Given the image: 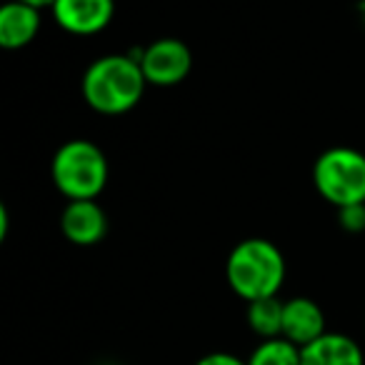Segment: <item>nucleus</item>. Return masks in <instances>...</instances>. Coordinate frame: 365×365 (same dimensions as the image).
Masks as SVG:
<instances>
[{
    "instance_id": "obj_6",
    "label": "nucleus",
    "mask_w": 365,
    "mask_h": 365,
    "mask_svg": "<svg viewBox=\"0 0 365 365\" xmlns=\"http://www.w3.org/2000/svg\"><path fill=\"white\" fill-rule=\"evenodd\" d=\"M51 11L63 31L73 36H96L103 28H108L115 13V3L113 0H56Z\"/></svg>"
},
{
    "instance_id": "obj_14",
    "label": "nucleus",
    "mask_w": 365,
    "mask_h": 365,
    "mask_svg": "<svg viewBox=\"0 0 365 365\" xmlns=\"http://www.w3.org/2000/svg\"><path fill=\"white\" fill-rule=\"evenodd\" d=\"M195 365H248V360H240L233 353H208Z\"/></svg>"
},
{
    "instance_id": "obj_9",
    "label": "nucleus",
    "mask_w": 365,
    "mask_h": 365,
    "mask_svg": "<svg viewBox=\"0 0 365 365\" xmlns=\"http://www.w3.org/2000/svg\"><path fill=\"white\" fill-rule=\"evenodd\" d=\"M41 31V8L13 0L0 8V46L6 51H21Z\"/></svg>"
},
{
    "instance_id": "obj_7",
    "label": "nucleus",
    "mask_w": 365,
    "mask_h": 365,
    "mask_svg": "<svg viewBox=\"0 0 365 365\" xmlns=\"http://www.w3.org/2000/svg\"><path fill=\"white\" fill-rule=\"evenodd\" d=\"M61 228L71 243L76 245H96L108 233V215L96 198L91 200H71L63 208Z\"/></svg>"
},
{
    "instance_id": "obj_16",
    "label": "nucleus",
    "mask_w": 365,
    "mask_h": 365,
    "mask_svg": "<svg viewBox=\"0 0 365 365\" xmlns=\"http://www.w3.org/2000/svg\"><path fill=\"white\" fill-rule=\"evenodd\" d=\"M23 3H28V6H36V8H53V3H56V0H23Z\"/></svg>"
},
{
    "instance_id": "obj_13",
    "label": "nucleus",
    "mask_w": 365,
    "mask_h": 365,
    "mask_svg": "<svg viewBox=\"0 0 365 365\" xmlns=\"http://www.w3.org/2000/svg\"><path fill=\"white\" fill-rule=\"evenodd\" d=\"M338 223L348 233H363L365 230V203L343 205L338 208Z\"/></svg>"
},
{
    "instance_id": "obj_2",
    "label": "nucleus",
    "mask_w": 365,
    "mask_h": 365,
    "mask_svg": "<svg viewBox=\"0 0 365 365\" xmlns=\"http://www.w3.org/2000/svg\"><path fill=\"white\" fill-rule=\"evenodd\" d=\"M225 275L235 295L253 303V300L278 295L285 280V258L278 245L270 240L248 238L230 250Z\"/></svg>"
},
{
    "instance_id": "obj_11",
    "label": "nucleus",
    "mask_w": 365,
    "mask_h": 365,
    "mask_svg": "<svg viewBox=\"0 0 365 365\" xmlns=\"http://www.w3.org/2000/svg\"><path fill=\"white\" fill-rule=\"evenodd\" d=\"M283 308H285V303L278 300V295L253 300V303L248 305L250 330H253L255 335H260L263 340L280 338V335H283Z\"/></svg>"
},
{
    "instance_id": "obj_12",
    "label": "nucleus",
    "mask_w": 365,
    "mask_h": 365,
    "mask_svg": "<svg viewBox=\"0 0 365 365\" xmlns=\"http://www.w3.org/2000/svg\"><path fill=\"white\" fill-rule=\"evenodd\" d=\"M248 365H300V345L288 338H268L253 350Z\"/></svg>"
},
{
    "instance_id": "obj_5",
    "label": "nucleus",
    "mask_w": 365,
    "mask_h": 365,
    "mask_svg": "<svg viewBox=\"0 0 365 365\" xmlns=\"http://www.w3.org/2000/svg\"><path fill=\"white\" fill-rule=\"evenodd\" d=\"M133 58L140 63L145 81L160 88L178 86L180 81H185V76L193 68L190 48L178 38H160L143 51H135Z\"/></svg>"
},
{
    "instance_id": "obj_3",
    "label": "nucleus",
    "mask_w": 365,
    "mask_h": 365,
    "mask_svg": "<svg viewBox=\"0 0 365 365\" xmlns=\"http://www.w3.org/2000/svg\"><path fill=\"white\" fill-rule=\"evenodd\" d=\"M56 188L68 200H91L103 193L108 182L106 153L91 140H68L58 148L51 163Z\"/></svg>"
},
{
    "instance_id": "obj_8",
    "label": "nucleus",
    "mask_w": 365,
    "mask_h": 365,
    "mask_svg": "<svg viewBox=\"0 0 365 365\" xmlns=\"http://www.w3.org/2000/svg\"><path fill=\"white\" fill-rule=\"evenodd\" d=\"M300 365H365L363 350L350 335L328 333L300 348Z\"/></svg>"
},
{
    "instance_id": "obj_1",
    "label": "nucleus",
    "mask_w": 365,
    "mask_h": 365,
    "mask_svg": "<svg viewBox=\"0 0 365 365\" xmlns=\"http://www.w3.org/2000/svg\"><path fill=\"white\" fill-rule=\"evenodd\" d=\"M145 86V73L133 56H103L83 76V98L103 115H120L140 103Z\"/></svg>"
},
{
    "instance_id": "obj_4",
    "label": "nucleus",
    "mask_w": 365,
    "mask_h": 365,
    "mask_svg": "<svg viewBox=\"0 0 365 365\" xmlns=\"http://www.w3.org/2000/svg\"><path fill=\"white\" fill-rule=\"evenodd\" d=\"M318 193L335 208L365 203V155L353 148H328L313 165Z\"/></svg>"
},
{
    "instance_id": "obj_10",
    "label": "nucleus",
    "mask_w": 365,
    "mask_h": 365,
    "mask_svg": "<svg viewBox=\"0 0 365 365\" xmlns=\"http://www.w3.org/2000/svg\"><path fill=\"white\" fill-rule=\"evenodd\" d=\"M325 333V315L320 305L310 298L285 300L283 308V338L295 345H308Z\"/></svg>"
},
{
    "instance_id": "obj_15",
    "label": "nucleus",
    "mask_w": 365,
    "mask_h": 365,
    "mask_svg": "<svg viewBox=\"0 0 365 365\" xmlns=\"http://www.w3.org/2000/svg\"><path fill=\"white\" fill-rule=\"evenodd\" d=\"M8 225H11V218H8V208H6V203H0V240L8 238Z\"/></svg>"
}]
</instances>
